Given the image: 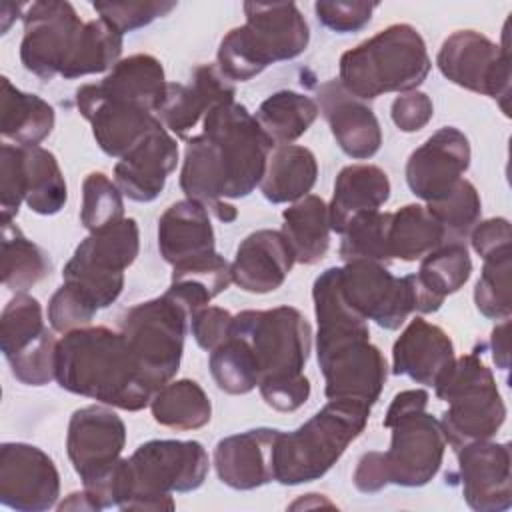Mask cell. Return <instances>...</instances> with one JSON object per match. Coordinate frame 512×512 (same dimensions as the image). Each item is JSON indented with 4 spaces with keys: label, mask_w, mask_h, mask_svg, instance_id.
Listing matches in <instances>:
<instances>
[{
    "label": "cell",
    "mask_w": 512,
    "mask_h": 512,
    "mask_svg": "<svg viewBox=\"0 0 512 512\" xmlns=\"http://www.w3.org/2000/svg\"><path fill=\"white\" fill-rule=\"evenodd\" d=\"M202 126L198 136L188 138L180 188L220 222H234L238 212L226 198H244L260 186L274 142L234 100L212 108Z\"/></svg>",
    "instance_id": "cell-1"
},
{
    "label": "cell",
    "mask_w": 512,
    "mask_h": 512,
    "mask_svg": "<svg viewBox=\"0 0 512 512\" xmlns=\"http://www.w3.org/2000/svg\"><path fill=\"white\" fill-rule=\"evenodd\" d=\"M318 320L316 356L328 400H354L372 406L386 384L384 354L370 342L368 320L344 298L340 268L324 270L312 286Z\"/></svg>",
    "instance_id": "cell-2"
},
{
    "label": "cell",
    "mask_w": 512,
    "mask_h": 512,
    "mask_svg": "<svg viewBox=\"0 0 512 512\" xmlns=\"http://www.w3.org/2000/svg\"><path fill=\"white\" fill-rule=\"evenodd\" d=\"M122 34L104 18L82 22L70 2L44 0L28 6L20 60L42 80L100 74L118 64Z\"/></svg>",
    "instance_id": "cell-3"
},
{
    "label": "cell",
    "mask_w": 512,
    "mask_h": 512,
    "mask_svg": "<svg viewBox=\"0 0 512 512\" xmlns=\"http://www.w3.org/2000/svg\"><path fill=\"white\" fill-rule=\"evenodd\" d=\"M56 382L72 394L128 412L146 408L154 396L124 334L106 326L76 328L58 340Z\"/></svg>",
    "instance_id": "cell-4"
},
{
    "label": "cell",
    "mask_w": 512,
    "mask_h": 512,
    "mask_svg": "<svg viewBox=\"0 0 512 512\" xmlns=\"http://www.w3.org/2000/svg\"><path fill=\"white\" fill-rule=\"evenodd\" d=\"M208 454L196 440H148L120 458L106 480L100 506L174 510L172 492H192L208 474Z\"/></svg>",
    "instance_id": "cell-5"
},
{
    "label": "cell",
    "mask_w": 512,
    "mask_h": 512,
    "mask_svg": "<svg viewBox=\"0 0 512 512\" xmlns=\"http://www.w3.org/2000/svg\"><path fill=\"white\" fill-rule=\"evenodd\" d=\"M246 24L232 28L218 46V70L230 82H246L266 66L300 56L310 28L294 2H244Z\"/></svg>",
    "instance_id": "cell-6"
},
{
    "label": "cell",
    "mask_w": 512,
    "mask_h": 512,
    "mask_svg": "<svg viewBox=\"0 0 512 512\" xmlns=\"http://www.w3.org/2000/svg\"><path fill=\"white\" fill-rule=\"evenodd\" d=\"M432 68L426 42L410 24H390L340 56L338 82L360 100L416 90Z\"/></svg>",
    "instance_id": "cell-7"
},
{
    "label": "cell",
    "mask_w": 512,
    "mask_h": 512,
    "mask_svg": "<svg viewBox=\"0 0 512 512\" xmlns=\"http://www.w3.org/2000/svg\"><path fill=\"white\" fill-rule=\"evenodd\" d=\"M370 406L354 400H330L294 432H280L274 446V480L296 486L322 478L360 436Z\"/></svg>",
    "instance_id": "cell-8"
},
{
    "label": "cell",
    "mask_w": 512,
    "mask_h": 512,
    "mask_svg": "<svg viewBox=\"0 0 512 512\" xmlns=\"http://www.w3.org/2000/svg\"><path fill=\"white\" fill-rule=\"evenodd\" d=\"M436 396L448 402L440 426L454 450L464 444L490 440L506 420V406L496 380L476 354L454 358L434 386Z\"/></svg>",
    "instance_id": "cell-9"
},
{
    "label": "cell",
    "mask_w": 512,
    "mask_h": 512,
    "mask_svg": "<svg viewBox=\"0 0 512 512\" xmlns=\"http://www.w3.org/2000/svg\"><path fill=\"white\" fill-rule=\"evenodd\" d=\"M230 334L250 348L258 368V386L304 374L312 348V328L298 308L242 310L232 316Z\"/></svg>",
    "instance_id": "cell-10"
},
{
    "label": "cell",
    "mask_w": 512,
    "mask_h": 512,
    "mask_svg": "<svg viewBox=\"0 0 512 512\" xmlns=\"http://www.w3.org/2000/svg\"><path fill=\"white\" fill-rule=\"evenodd\" d=\"M340 286L346 302L362 318L386 330L400 328L412 312H436L444 302L432 296L416 274L396 278L370 260L346 262L340 268Z\"/></svg>",
    "instance_id": "cell-11"
},
{
    "label": "cell",
    "mask_w": 512,
    "mask_h": 512,
    "mask_svg": "<svg viewBox=\"0 0 512 512\" xmlns=\"http://www.w3.org/2000/svg\"><path fill=\"white\" fill-rule=\"evenodd\" d=\"M140 232L134 218H122L90 232L64 266L62 278L98 310L108 308L124 288V270L136 260Z\"/></svg>",
    "instance_id": "cell-12"
},
{
    "label": "cell",
    "mask_w": 512,
    "mask_h": 512,
    "mask_svg": "<svg viewBox=\"0 0 512 512\" xmlns=\"http://www.w3.org/2000/svg\"><path fill=\"white\" fill-rule=\"evenodd\" d=\"M188 318L166 294L140 302L120 316V332L154 392L168 384L180 368Z\"/></svg>",
    "instance_id": "cell-13"
},
{
    "label": "cell",
    "mask_w": 512,
    "mask_h": 512,
    "mask_svg": "<svg viewBox=\"0 0 512 512\" xmlns=\"http://www.w3.org/2000/svg\"><path fill=\"white\" fill-rule=\"evenodd\" d=\"M56 338L46 328L40 302L26 294L4 306L0 318V348L16 380L28 386H44L56 378Z\"/></svg>",
    "instance_id": "cell-14"
},
{
    "label": "cell",
    "mask_w": 512,
    "mask_h": 512,
    "mask_svg": "<svg viewBox=\"0 0 512 512\" xmlns=\"http://www.w3.org/2000/svg\"><path fill=\"white\" fill-rule=\"evenodd\" d=\"M440 72L454 84L494 98L502 112H508L510 100V52L476 30H458L450 34L436 56Z\"/></svg>",
    "instance_id": "cell-15"
},
{
    "label": "cell",
    "mask_w": 512,
    "mask_h": 512,
    "mask_svg": "<svg viewBox=\"0 0 512 512\" xmlns=\"http://www.w3.org/2000/svg\"><path fill=\"white\" fill-rule=\"evenodd\" d=\"M384 426L392 430V442L380 452L388 484L418 488L428 484L440 470L446 438L440 420L426 408L386 416Z\"/></svg>",
    "instance_id": "cell-16"
},
{
    "label": "cell",
    "mask_w": 512,
    "mask_h": 512,
    "mask_svg": "<svg viewBox=\"0 0 512 512\" xmlns=\"http://www.w3.org/2000/svg\"><path fill=\"white\" fill-rule=\"evenodd\" d=\"M124 444L126 426L110 408L90 404L72 414L66 434L68 458L98 510V494L120 460Z\"/></svg>",
    "instance_id": "cell-17"
},
{
    "label": "cell",
    "mask_w": 512,
    "mask_h": 512,
    "mask_svg": "<svg viewBox=\"0 0 512 512\" xmlns=\"http://www.w3.org/2000/svg\"><path fill=\"white\" fill-rule=\"evenodd\" d=\"M60 496V476L52 458L38 446H0V502L20 512H44Z\"/></svg>",
    "instance_id": "cell-18"
},
{
    "label": "cell",
    "mask_w": 512,
    "mask_h": 512,
    "mask_svg": "<svg viewBox=\"0 0 512 512\" xmlns=\"http://www.w3.org/2000/svg\"><path fill=\"white\" fill-rule=\"evenodd\" d=\"M470 166V142L454 126L436 130L406 162L408 188L426 204L446 198Z\"/></svg>",
    "instance_id": "cell-19"
},
{
    "label": "cell",
    "mask_w": 512,
    "mask_h": 512,
    "mask_svg": "<svg viewBox=\"0 0 512 512\" xmlns=\"http://www.w3.org/2000/svg\"><path fill=\"white\" fill-rule=\"evenodd\" d=\"M456 452L466 504L478 512H502L510 508V446L478 440L464 444Z\"/></svg>",
    "instance_id": "cell-20"
},
{
    "label": "cell",
    "mask_w": 512,
    "mask_h": 512,
    "mask_svg": "<svg viewBox=\"0 0 512 512\" xmlns=\"http://www.w3.org/2000/svg\"><path fill=\"white\" fill-rule=\"evenodd\" d=\"M76 106L90 122L92 134L112 158H122L136 146L160 120L150 110L118 98H104L94 90V84H84L76 90Z\"/></svg>",
    "instance_id": "cell-21"
},
{
    "label": "cell",
    "mask_w": 512,
    "mask_h": 512,
    "mask_svg": "<svg viewBox=\"0 0 512 512\" xmlns=\"http://www.w3.org/2000/svg\"><path fill=\"white\" fill-rule=\"evenodd\" d=\"M234 94L232 82L222 76L218 66L200 64L192 70L188 84H166V94L156 114L166 130L188 140L192 128H196L212 108L232 102Z\"/></svg>",
    "instance_id": "cell-22"
},
{
    "label": "cell",
    "mask_w": 512,
    "mask_h": 512,
    "mask_svg": "<svg viewBox=\"0 0 512 512\" xmlns=\"http://www.w3.org/2000/svg\"><path fill=\"white\" fill-rule=\"evenodd\" d=\"M178 164V144L158 122L114 166V180L134 202H152L164 190L166 178Z\"/></svg>",
    "instance_id": "cell-23"
},
{
    "label": "cell",
    "mask_w": 512,
    "mask_h": 512,
    "mask_svg": "<svg viewBox=\"0 0 512 512\" xmlns=\"http://www.w3.org/2000/svg\"><path fill=\"white\" fill-rule=\"evenodd\" d=\"M316 104L344 154L364 160L380 150L382 130L376 114L364 100L344 90L338 80H328L316 88Z\"/></svg>",
    "instance_id": "cell-24"
},
{
    "label": "cell",
    "mask_w": 512,
    "mask_h": 512,
    "mask_svg": "<svg viewBox=\"0 0 512 512\" xmlns=\"http://www.w3.org/2000/svg\"><path fill=\"white\" fill-rule=\"evenodd\" d=\"M282 430L252 428L222 438L214 448V468L222 484L254 490L274 480V446Z\"/></svg>",
    "instance_id": "cell-25"
},
{
    "label": "cell",
    "mask_w": 512,
    "mask_h": 512,
    "mask_svg": "<svg viewBox=\"0 0 512 512\" xmlns=\"http://www.w3.org/2000/svg\"><path fill=\"white\" fill-rule=\"evenodd\" d=\"M294 262V252L280 230H256L236 248L230 264L232 282L246 292L268 294L284 284Z\"/></svg>",
    "instance_id": "cell-26"
},
{
    "label": "cell",
    "mask_w": 512,
    "mask_h": 512,
    "mask_svg": "<svg viewBox=\"0 0 512 512\" xmlns=\"http://www.w3.org/2000/svg\"><path fill=\"white\" fill-rule=\"evenodd\" d=\"M454 344L436 324L416 316L392 346V372L436 386L454 362Z\"/></svg>",
    "instance_id": "cell-27"
},
{
    "label": "cell",
    "mask_w": 512,
    "mask_h": 512,
    "mask_svg": "<svg viewBox=\"0 0 512 512\" xmlns=\"http://www.w3.org/2000/svg\"><path fill=\"white\" fill-rule=\"evenodd\" d=\"M158 250L172 266L216 252L208 210L190 198L166 208L158 220Z\"/></svg>",
    "instance_id": "cell-28"
},
{
    "label": "cell",
    "mask_w": 512,
    "mask_h": 512,
    "mask_svg": "<svg viewBox=\"0 0 512 512\" xmlns=\"http://www.w3.org/2000/svg\"><path fill=\"white\" fill-rule=\"evenodd\" d=\"M390 198L388 174L374 164H350L340 170L328 204L330 228L342 234L348 222L366 210H378Z\"/></svg>",
    "instance_id": "cell-29"
},
{
    "label": "cell",
    "mask_w": 512,
    "mask_h": 512,
    "mask_svg": "<svg viewBox=\"0 0 512 512\" xmlns=\"http://www.w3.org/2000/svg\"><path fill=\"white\" fill-rule=\"evenodd\" d=\"M164 68L158 58L150 54H134L118 64L94 84V90L104 98H118L140 108L158 112L166 94Z\"/></svg>",
    "instance_id": "cell-30"
},
{
    "label": "cell",
    "mask_w": 512,
    "mask_h": 512,
    "mask_svg": "<svg viewBox=\"0 0 512 512\" xmlns=\"http://www.w3.org/2000/svg\"><path fill=\"white\" fill-rule=\"evenodd\" d=\"M316 176L318 162L312 150L298 144L274 146L260 180V192L272 204L296 202L312 190Z\"/></svg>",
    "instance_id": "cell-31"
},
{
    "label": "cell",
    "mask_w": 512,
    "mask_h": 512,
    "mask_svg": "<svg viewBox=\"0 0 512 512\" xmlns=\"http://www.w3.org/2000/svg\"><path fill=\"white\" fill-rule=\"evenodd\" d=\"M0 132L16 146H38L54 128V108L36 94L22 92L0 78Z\"/></svg>",
    "instance_id": "cell-32"
},
{
    "label": "cell",
    "mask_w": 512,
    "mask_h": 512,
    "mask_svg": "<svg viewBox=\"0 0 512 512\" xmlns=\"http://www.w3.org/2000/svg\"><path fill=\"white\" fill-rule=\"evenodd\" d=\"M282 234L288 240L298 264L320 262L330 248L328 204L314 194H306L282 212Z\"/></svg>",
    "instance_id": "cell-33"
},
{
    "label": "cell",
    "mask_w": 512,
    "mask_h": 512,
    "mask_svg": "<svg viewBox=\"0 0 512 512\" xmlns=\"http://www.w3.org/2000/svg\"><path fill=\"white\" fill-rule=\"evenodd\" d=\"M232 282L230 262L218 252L172 266V282L164 292L188 316L210 304L214 296L224 292Z\"/></svg>",
    "instance_id": "cell-34"
},
{
    "label": "cell",
    "mask_w": 512,
    "mask_h": 512,
    "mask_svg": "<svg viewBox=\"0 0 512 512\" xmlns=\"http://www.w3.org/2000/svg\"><path fill=\"white\" fill-rule=\"evenodd\" d=\"M24 202L42 216L60 212L66 204L68 190L56 156L42 146H20Z\"/></svg>",
    "instance_id": "cell-35"
},
{
    "label": "cell",
    "mask_w": 512,
    "mask_h": 512,
    "mask_svg": "<svg viewBox=\"0 0 512 512\" xmlns=\"http://www.w3.org/2000/svg\"><path fill=\"white\" fill-rule=\"evenodd\" d=\"M318 114L314 98L294 90H278L258 106L254 118L274 146H282L298 140Z\"/></svg>",
    "instance_id": "cell-36"
},
{
    "label": "cell",
    "mask_w": 512,
    "mask_h": 512,
    "mask_svg": "<svg viewBox=\"0 0 512 512\" xmlns=\"http://www.w3.org/2000/svg\"><path fill=\"white\" fill-rule=\"evenodd\" d=\"M150 410L160 426L172 430H196L210 422L212 404L196 380L182 378L158 388Z\"/></svg>",
    "instance_id": "cell-37"
},
{
    "label": "cell",
    "mask_w": 512,
    "mask_h": 512,
    "mask_svg": "<svg viewBox=\"0 0 512 512\" xmlns=\"http://www.w3.org/2000/svg\"><path fill=\"white\" fill-rule=\"evenodd\" d=\"M446 244L444 230L426 206L406 204L390 214L388 250L392 258L414 262Z\"/></svg>",
    "instance_id": "cell-38"
},
{
    "label": "cell",
    "mask_w": 512,
    "mask_h": 512,
    "mask_svg": "<svg viewBox=\"0 0 512 512\" xmlns=\"http://www.w3.org/2000/svg\"><path fill=\"white\" fill-rule=\"evenodd\" d=\"M48 254L28 240L12 220H2V282L8 290L26 292L50 274Z\"/></svg>",
    "instance_id": "cell-39"
},
{
    "label": "cell",
    "mask_w": 512,
    "mask_h": 512,
    "mask_svg": "<svg viewBox=\"0 0 512 512\" xmlns=\"http://www.w3.org/2000/svg\"><path fill=\"white\" fill-rule=\"evenodd\" d=\"M472 274V260L464 242H446L422 258L416 278L436 298L458 292Z\"/></svg>",
    "instance_id": "cell-40"
},
{
    "label": "cell",
    "mask_w": 512,
    "mask_h": 512,
    "mask_svg": "<svg viewBox=\"0 0 512 512\" xmlns=\"http://www.w3.org/2000/svg\"><path fill=\"white\" fill-rule=\"evenodd\" d=\"M390 214L380 210H366L358 212L342 232L340 256L346 262L352 260H370V262H390L388 250V228H390Z\"/></svg>",
    "instance_id": "cell-41"
},
{
    "label": "cell",
    "mask_w": 512,
    "mask_h": 512,
    "mask_svg": "<svg viewBox=\"0 0 512 512\" xmlns=\"http://www.w3.org/2000/svg\"><path fill=\"white\" fill-rule=\"evenodd\" d=\"M210 374L226 394H248L260 382L250 348L234 334L210 352Z\"/></svg>",
    "instance_id": "cell-42"
},
{
    "label": "cell",
    "mask_w": 512,
    "mask_h": 512,
    "mask_svg": "<svg viewBox=\"0 0 512 512\" xmlns=\"http://www.w3.org/2000/svg\"><path fill=\"white\" fill-rule=\"evenodd\" d=\"M510 268H512L510 248H504L484 258L482 274L474 288V302L482 316L492 320L510 318V312H512Z\"/></svg>",
    "instance_id": "cell-43"
},
{
    "label": "cell",
    "mask_w": 512,
    "mask_h": 512,
    "mask_svg": "<svg viewBox=\"0 0 512 512\" xmlns=\"http://www.w3.org/2000/svg\"><path fill=\"white\" fill-rule=\"evenodd\" d=\"M426 208L442 226L446 242H462L478 224L482 202L474 184L462 178L446 198L430 202Z\"/></svg>",
    "instance_id": "cell-44"
},
{
    "label": "cell",
    "mask_w": 512,
    "mask_h": 512,
    "mask_svg": "<svg viewBox=\"0 0 512 512\" xmlns=\"http://www.w3.org/2000/svg\"><path fill=\"white\" fill-rule=\"evenodd\" d=\"M124 218L122 192L104 172H90L82 182L80 220L86 230L94 232Z\"/></svg>",
    "instance_id": "cell-45"
},
{
    "label": "cell",
    "mask_w": 512,
    "mask_h": 512,
    "mask_svg": "<svg viewBox=\"0 0 512 512\" xmlns=\"http://www.w3.org/2000/svg\"><path fill=\"white\" fill-rule=\"evenodd\" d=\"M98 308L72 284H62L48 302V322L56 332H70L92 322Z\"/></svg>",
    "instance_id": "cell-46"
},
{
    "label": "cell",
    "mask_w": 512,
    "mask_h": 512,
    "mask_svg": "<svg viewBox=\"0 0 512 512\" xmlns=\"http://www.w3.org/2000/svg\"><path fill=\"white\" fill-rule=\"evenodd\" d=\"M92 6L100 18L124 34L166 16L176 8V2H94Z\"/></svg>",
    "instance_id": "cell-47"
},
{
    "label": "cell",
    "mask_w": 512,
    "mask_h": 512,
    "mask_svg": "<svg viewBox=\"0 0 512 512\" xmlns=\"http://www.w3.org/2000/svg\"><path fill=\"white\" fill-rule=\"evenodd\" d=\"M378 8V2H316L314 12L322 26L332 32L348 34L362 30L372 12Z\"/></svg>",
    "instance_id": "cell-48"
},
{
    "label": "cell",
    "mask_w": 512,
    "mask_h": 512,
    "mask_svg": "<svg viewBox=\"0 0 512 512\" xmlns=\"http://www.w3.org/2000/svg\"><path fill=\"white\" fill-rule=\"evenodd\" d=\"M22 202H24V184H22L20 146L2 144V148H0V206H2V220H12L18 214Z\"/></svg>",
    "instance_id": "cell-49"
},
{
    "label": "cell",
    "mask_w": 512,
    "mask_h": 512,
    "mask_svg": "<svg viewBox=\"0 0 512 512\" xmlns=\"http://www.w3.org/2000/svg\"><path fill=\"white\" fill-rule=\"evenodd\" d=\"M232 314L218 306H204L190 316V330L196 344L208 352L218 348L228 336Z\"/></svg>",
    "instance_id": "cell-50"
},
{
    "label": "cell",
    "mask_w": 512,
    "mask_h": 512,
    "mask_svg": "<svg viewBox=\"0 0 512 512\" xmlns=\"http://www.w3.org/2000/svg\"><path fill=\"white\" fill-rule=\"evenodd\" d=\"M432 114H434V106H432L430 96L424 92H418V90L402 92L400 96L394 98L392 108H390L392 122L402 132L422 130L432 120Z\"/></svg>",
    "instance_id": "cell-51"
},
{
    "label": "cell",
    "mask_w": 512,
    "mask_h": 512,
    "mask_svg": "<svg viewBox=\"0 0 512 512\" xmlns=\"http://www.w3.org/2000/svg\"><path fill=\"white\" fill-rule=\"evenodd\" d=\"M258 388L264 402L278 412H294L310 396V382L304 374L294 378H284V380L262 382Z\"/></svg>",
    "instance_id": "cell-52"
},
{
    "label": "cell",
    "mask_w": 512,
    "mask_h": 512,
    "mask_svg": "<svg viewBox=\"0 0 512 512\" xmlns=\"http://www.w3.org/2000/svg\"><path fill=\"white\" fill-rule=\"evenodd\" d=\"M510 222L506 218H490L472 228V248L482 260L504 248H510Z\"/></svg>",
    "instance_id": "cell-53"
},
{
    "label": "cell",
    "mask_w": 512,
    "mask_h": 512,
    "mask_svg": "<svg viewBox=\"0 0 512 512\" xmlns=\"http://www.w3.org/2000/svg\"><path fill=\"white\" fill-rule=\"evenodd\" d=\"M352 480H354V486L364 494H374V492H380L384 486H388L380 452L372 450L362 454Z\"/></svg>",
    "instance_id": "cell-54"
},
{
    "label": "cell",
    "mask_w": 512,
    "mask_h": 512,
    "mask_svg": "<svg viewBox=\"0 0 512 512\" xmlns=\"http://www.w3.org/2000/svg\"><path fill=\"white\" fill-rule=\"evenodd\" d=\"M508 328H510V320L506 318L500 326L494 328L492 332V356L494 362L498 364V368L508 370Z\"/></svg>",
    "instance_id": "cell-55"
},
{
    "label": "cell",
    "mask_w": 512,
    "mask_h": 512,
    "mask_svg": "<svg viewBox=\"0 0 512 512\" xmlns=\"http://www.w3.org/2000/svg\"><path fill=\"white\" fill-rule=\"evenodd\" d=\"M78 508L98 510L86 490H84V492H74V494H70V498L58 506V510H78Z\"/></svg>",
    "instance_id": "cell-56"
}]
</instances>
